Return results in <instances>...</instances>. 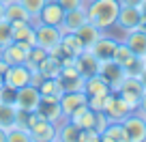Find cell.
I'll use <instances>...</instances> for the list:
<instances>
[{"instance_id": "cell-14", "label": "cell", "mask_w": 146, "mask_h": 142, "mask_svg": "<svg viewBox=\"0 0 146 142\" xmlns=\"http://www.w3.org/2000/svg\"><path fill=\"white\" fill-rule=\"evenodd\" d=\"M73 65L78 67V71L84 75V78H88V75H92V73L99 71V58H97L90 50H84L80 56H75Z\"/></svg>"}, {"instance_id": "cell-19", "label": "cell", "mask_w": 146, "mask_h": 142, "mask_svg": "<svg viewBox=\"0 0 146 142\" xmlns=\"http://www.w3.org/2000/svg\"><path fill=\"white\" fill-rule=\"evenodd\" d=\"M13 26V41H22L28 45H36V32L32 22H15Z\"/></svg>"}, {"instance_id": "cell-2", "label": "cell", "mask_w": 146, "mask_h": 142, "mask_svg": "<svg viewBox=\"0 0 146 142\" xmlns=\"http://www.w3.org/2000/svg\"><path fill=\"white\" fill-rule=\"evenodd\" d=\"M26 127L30 129L32 140H39V142L56 140V127H58V125L52 123V121H47V119H43L39 112H28Z\"/></svg>"}, {"instance_id": "cell-45", "label": "cell", "mask_w": 146, "mask_h": 142, "mask_svg": "<svg viewBox=\"0 0 146 142\" xmlns=\"http://www.w3.org/2000/svg\"><path fill=\"white\" fill-rule=\"evenodd\" d=\"M2 2H9V0H2Z\"/></svg>"}, {"instance_id": "cell-12", "label": "cell", "mask_w": 146, "mask_h": 142, "mask_svg": "<svg viewBox=\"0 0 146 142\" xmlns=\"http://www.w3.org/2000/svg\"><path fill=\"white\" fill-rule=\"evenodd\" d=\"M86 22H88V13H86V5H84V7H78V9L64 11L60 30H62V32H75L80 26H84Z\"/></svg>"}, {"instance_id": "cell-24", "label": "cell", "mask_w": 146, "mask_h": 142, "mask_svg": "<svg viewBox=\"0 0 146 142\" xmlns=\"http://www.w3.org/2000/svg\"><path fill=\"white\" fill-rule=\"evenodd\" d=\"M101 140H105V142H129L120 121H110L108 127L101 131Z\"/></svg>"}, {"instance_id": "cell-20", "label": "cell", "mask_w": 146, "mask_h": 142, "mask_svg": "<svg viewBox=\"0 0 146 142\" xmlns=\"http://www.w3.org/2000/svg\"><path fill=\"white\" fill-rule=\"evenodd\" d=\"M116 45H118V41H116V39L105 37V35H103V37H101L99 41L90 47V52H92L99 60H112V58H114V52H116Z\"/></svg>"}, {"instance_id": "cell-44", "label": "cell", "mask_w": 146, "mask_h": 142, "mask_svg": "<svg viewBox=\"0 0 146 142\" xmlns=\"http://www.w3.org/2000/svg\"><path fill=\"white\" fill-rule=\"evenodd\" d=\"M144 65H146V56H144Z\"/></svg>"}, {"instance_id": "cell-23", "label": "cell", "mask_w": 146, "mask_h": 142, "mask_svg": "<svg viewBox=\"0 0 146 142\" xmlns=\"http://www.w3.org/2000/svg\"><path fill=\"white\" fill-rule=\"evenodd\" d=\"M5 19L11 24L15 22H32V17L28 15V11L22 7V2L19 0H9L5 7Z\"/></svg>"}, {"instance_id": "cell-26", "label": "cell", "mask_w": 146, "mask_h": 142, "mask_svg": "<svg viewBox=\"0 0 146 142\" xmlns=\"http://www.w3.org/2000/svg\"><path fill=\"white\" fill-rule=\"evenodd\" d=\"M129 112H133V110H131V108H129V105L114 93V99H112V103H110V105H108V110H105L108 119H110V121H123L125 116L129 114Z\"/></svg>"}, {"instance_id": "cell-37", "label": "cell", "mask_w": 146, "mask_h": 142, "mask_svg": "<svg viewBox=\"0 0 146 142\" xmlns=\"http://www.w3.org/2000/svg\"><path fill=\"white\" fill-rule=\"evenodd\" d=\"M137 112L146 116V91L142 93V97H140V105H137Z\"/></svg>"}, {"instance_id": "cell-8", "label": "cell", "mask_w": 146, "mask_h": 142, "mask_svg": "<svg viewBox=\"0 0 146 142\" xmlns=\"http://www.w3.org/2000/svg\"><path fill=\"white\" fill-rule=\"evenodd\" d=\"M99 75H103L105 80H108V84H110V88H112V93H116L118 91V86H120V82L125 80V69L120 67L118 63H116L114 58L112 60H99V71H97Z\"/></svg>"}, {"instance_id": "cell-32", "label": "cell", "mask_w": 146, "mask_h": 142, "mask_svg": "<svg viewBox=\"0 0 146 142\" xmlns=\"http://www.w3.org/2000/svg\"><path fill=\"white\" fill-rule=\"evenodd\" d=\"M133 58H135V54H133V52L129 50V47L125 45L123 41H118V45H116V52H114V60H116V63H118L120 67L125 69V67H127V65L131 63Z\"/></svg>"}, {"instance_id": "cell-7", "label": "cell", "mask_w": 146, "mask_h": 142, "mask_svg": "<svg viewBox=\"0 0 146 142\" xmlns=\"http://www.w3.org/2000/svg\"><path fill=\"white\" fill-rule=\"evenodd\" d=\"M30 50H32V45H28V43L13 41L5 50H0V58L5 60L7 65H26L28 56H30Z\"/></svg>"}, {"instance_id": "cell-42", "label": "cell", "mask_w": 146, "mask_h": 142, "mask_svg": "<svg viewBox=\"0 0 146 142\" xmlns=\"http://www.w3.org/2000/svg\"><path fill=\"white\" fill-rule=\"evenodd\" d=\"M140 11H142V17L146 19V0H142V2H140Z\"/></svg>"}, {"instance_id": "cell-1", "label": "cell", "mask_w": 146, "mask_h": 142, "mask_svg": "<svg viewBox=\"0 0 146 142\" xmlns=\"http://www.w3.org/2000/svg\"><path fill=\"white\" fill-rule=\"evenodd\" d=\"M118 9H120L118 0H90V2H86L88 22L99 26L101 30H108L110 26L116 24Z\"/></svg>"}, {"instance_id": "cell-21", "label": "cell", "mask_w": 146, "mask_h": 142, "mask_svg": "<svg viewBox=\"0 0 146 142\" xmlns=\"http://www.w3.org/2000/svg\"><path fill=\"white\" fill-rule=\"evenodd\" d=\"M69 121L71 123H75L80 129H88V127H95V121H97V112L90 110L88 108V103L80 105L78 110L73 112L71 116H69Z\"/></svg>"}, {"instance_id": "cell-47", "label": "cell", "mask_w": 146, "mask_h": 142, "mask_svg": "<svg viewBox=\"0 0 146 142\" xmlns=\"http://www.w3.org/2000/svg\"><path fill=\"white\" fill-rule=\"evenodd\" d=\"M86 2H90V0H86Z\"/></svg>"}, {"instance_id": "cell-38", "label": "cell", "mask_w": 146, "mask_h": 142, "mask_svg": "<svg viewBox=\"0 0 146 142\" xmlns=\"http://www.w3.org/2000/svg\"><path fill=\"white\" fill-rule=\"evenodd\" d=\"M11 65H7L5 60L0 58V84H5V73H7V69H9Z\"/></svg>"}, {"instance_id": "cell-6", "label": "cell", "mask_w": 146, "mask_h": 142, "mask_svg": "<svg viewBox=\"0 0 146 142\" xmlns=\"http://www.w3.org/2000/svg\"><path fill=\"white\" fill-rule=\"evenodd\" d=\"M120 123H123V127H125V133H127V140L129 142H144L146 140L144 114H140L137 110H133V112H129Z\"/></svg>"}, {"instance_id": "cell-27", "label": "cell", "mask_w": 146, "mask_h": 142, "mask_svg": "<svg viewBox=\"0 0 146 142\" xmlns=\"http://www.w3.org/2000/svg\"><path fill=\"white\" fill-rule=\"evenodd\" d=\"M39 114L43 116V119L52 121V123H58L60 119H62V112H60V103L58 101H50V99H41V103H39Z\"/></svg>"}, {"instance_id": "cell-4", "label": "cell", "mask_w": 146, "mask_h": 142, "mask_svg": "<svg viewBox=\"0 0 146 142\" xmlns=\"http://www.w3.org/2000/svg\"><path fill=\"white\" fill-rule=\"evenodd\" d=\"M142 93H144V86H142L140 78H137V75H125V80L120 82L116 95H118L120 99H123L125 103L131 108V110H137Z\"/></svg>"}, {"instance_id": "cell-36", "label": "cell", "mask_w": 146, "mask_h": 142, "mask_svg": "<svg viewBox=\"0 0 146 142\" xmlns=\"http://www.w3.org/2000/svg\"><path fill=\"white\" fill-rule=\"evenodd\" d=\"M108 123H110L108 114H105V112H97V121H95V129H97V131L101 133L105 127H108Z\"/></svg>"}, {"instance_id": "cell-41", "label": "cell", "mask_w": 146, "mask_h": 142, "mask_svg": "<svg viewBox=\"0 0 146 142\" xmlns=\"http://www.w3.org/2000/svg\"><path fill=\"white\" fill-rule=\"evenodd\" d=\"M0 142H7V129L0 125Z\"/></svg>"}, {"instance_id": "cell-18", "label": "cell", "mask_w": 146, "mask_h": 142, "mask_svg": "<svg viewBox=\"0 0 146 142\" xmlns=\"http://www.w3.org/2000/svg\"><path fill=\"white\" fill-rule=\"evenodd\" d=\"M39 93H41V99L58 101L64 93V86L58 78H43V82L39 84Z\"/></svg>"}, {"instance_id": "cell-43", "label": "cell", "mask_w": 146, "mask_h": 142, "mask_svg": "<svg viewBox=\"0 0 146 142\" xmlns=\"http://www.w3.org/2000/svg\"><path fill=\"white\" fill-rule=\"evenodd\" d=\"M5 7H7V2L0 0V19H5Z\"/></svg>"}, {"instance_id": "cell-17", "label": "cell", "mask_w": 146, "mask_h": 142, "mask_svg": "<svg viewBox=\"0 0 146 142\" xmlns=\"http://www.w3.org/2000/svg\"><path fill=\"white\" fill-rule=\"evenodd\" d=\"M75 35H78L80 41L84 43V50H90V47L103 37V30H101L99 26H95L92 22H86L84 26H80L78 30H75Z\"/></svg>"}, {"instance_id": "cell-29", "label": "cell", "mask_w": 146, "mask_h": 142, "mask_svg": "<svg viewBox=\"0 0 146 142\" xmlns=\"http://www.w3.org/2000/svg\"><path fill=\"white\" fill-rule=\"evenodd\" d=\"M56 140H60V142H78L80 140V127L67 119V123H62L60 127H56Z\"/></svg>"}, {"instance_id": "cell-11", "label": "cell", "mask_w": 146, "mask_h": 142, "mask_svg": "<svg viewBox=\"0 0 146 142\" xmlns=\"http://www.w3.org/2000/svg\"><path fill=\"white\" fill-rule=\"evenodd\" d=\"M86 101H88V97H86V93H84V91H64L62 97L58 99L60 112H62V119L67 121L69 116L78 110L80 105H84Z\"/></svg>"}, {"instance_id": "cell-33", "label": "cell", "mask_w": 146, "mask_h": 142, "mask_svg": "<svg viewBox=\"0 0 146 142\" xmlns=\"http://www.w3.org/2000/svg\"><path fill=\"white\" fill-rule=\"evenodd\" d=\"M9 43H13V26L7 19H0V50H5Z\"/></svg>"}, {"instance_id": "cell-30", "label": "cell", "mask_w": 146, "mask_h": 142, "mask_svg": "<svg viewBox=\"0 0 146 142\" xmlns=\"http://www.w3.org/2000/svg\"><path fill=\"white\" fill-rule=\"evenodd\" d=\"M30 140H32V133L26 125L15 123L7 129V142H30Z\"/></svg>"}, {"instance_id": "cell-46", "label": "cell", "mask_w": 146, "mask_h": 142, "mask_svg": "<svg viewBox=\"0 0 146 142\" xmlns=\"http://www.w3.org/2000/svg\"><path fill=\"white\" fill-rule=\"evenodd\" d=\"M144 123H146V116H144Z\"/></svg>"}, {"instance_id": "cell-22", "label": "cell", "mask_w": 146, "mask_h": 142, "mask_svg": "<svg viewBox=\"0 0 146 142\" xmlns=\"http://www.w3.org/2000/svg\"><path fill=\"white\" fill-rule=\"evenodd\" d=\"M60 50H62L64 56H80L84 52V43L80 41V37L75 32H62V41H60Z\"/></svg>"}, {"instance_id": "cell-9", "label": "cell", "mask_w": 146, "mask_h": 142, "mask_svg": "<svg viewBox=\"0 0 146 142\" xmlns=\"http://www.w3.org/2000/svg\"><path fill=\"white\" fill-rule=\"evenodd\" d=\"M142 11L140 7H131V5H120L118 9V17H116V24L114 26H118L120 30H133V28H140L142 24Z\"/></svg>"}, {"instance_id": "cell-35", "label": "cell", "mask_w": 146, "mask_h": 142, "mask_svg": "<svg viewBox=\"0 0 146 142\" xmlns=\"http://www.w3.org/2000/svg\"><path fill=\"white\" fill-rule=\"evenodd\" d=\"M64 11H71V9H78V7H84L86 0H56Z\"/></svg>"}, {"instance_id": "cell-28", "label": "cell", "mask_w": 146, "mask_h": 142, "mask_svg": "<svg viewBox=\"0 0 146 142\" xmlns=\"http://www.w3.org/2000/svg\"><path fill=\"white\" fill-rule=\"evenodd\" d=\"M17 105L13 101H0V125L9 129L11 125L17 123Z\"/></svg>"}, {"instance_id": "cell-16", "label": "cell", "mask_w": 146, "mask_h": 142, "mask_svg": "<svg viewBox=\"0 0 146 142\" xmlns=\"http://www.w3.org/2000/svg\"><path fill=\"white\" fill-rule=\"evenodd\" d=\"M62 17H64V9L56 0H50V2L43 7V11L39 13V22L50 24V26H60V24H62Z\"/></svg>"}, {"instance_id": "cell-15", "label": "cell", "mask_w": 146, "mask_h": 142, "mask_svg": "<svg viewBox=\"0 0 146 142\" xmlns=\"http://www.w3.org/2000/svg\"><path fill=\"white\" fill-rule=\"evenodd\" d=\"M84 93L86 97H99V95H110L112 88H110L108 80L99 73H92L86 78V84H84Z\"/></svg>"}, {"instance_id": "cell-25", "label": "cell", "mask_w": 146, "mask_h": 142, "mask_svg": "<svg viewBox=\"0 0 146 142\" xmlns=\"http://www.w3.org/2000/svg\"><path fill=\"white\" fill-rule=\"evenodd\" d=\"M36 69L43 73V78H60V69H62V63H60V58H56V56L47 54L45 58L41 60V63L36 65Z\"/></svg>"}, {"instance_id": "cell-31", "label": "cell", "mask_w": 146, "mask_h": 142, "mask_svg": "<svg viewBox=\"0 0 146 142\" xmlns=\"http://www.w3.org/2000/svg\"><path fill=\"white\" fill-rule=\"evenodd\" d=\"M19 2H22V7L28 11V15L32 17V24L36 26V24H39V13L43 11V7H45L50 0H19Z\"/></svg>"}, {"instance_id": "cell-39", "label": "cell", "mask_w": 146, "mask_h": 142, "mask_svg": "<svg viewBox=\"0 0 146 142\" xmlns=\"http://www.w3.org/2000/svg\"><path fill=\"white\" fill-rule=\"evenodd\" d=\"M120 5H131V7H140L142 0H118Z\"/></svg>"}, {"instance_id": "cell-34", "label": "cell", "mask_w": 146, "mask_h": 142, "mask_svg": "<svg viewBox=\"0 0 146 142\" xmlns=\"http://www.w3.org/2000/svg\"><path fill=\"white\" fill-rule=\"evenodd\" d=\"M80 140H82V142H95V140H101V133L97 131L95 127L80 129Z\"/></svg>"}, {"instance_id": "cell-3", "label": "cell", "mask_w": 146, "mask_h": 142, "mask_svg": "<svg viewBox=\"0 0 146 142\" xmlns=\"http://www.w3.org/2000/svg\"><path fill=\"white\" fill-rule=\"evenodd\" d=\"M35 32H36V45L43 47L47 54L60 47V41H62V30H60V26H50V24L39 22L35 26Z\"/></svg>"}, {"instance_id": "cell-10", "label": "cell", "mask_w": 146, "mask_h": 142, "mask_svg": "<svg viewBox=\"0 0 146 142\" xmlns=\"http://www.w3.org/2000/svg\"><path fill=\"white\" fill-rule=\"evenodd\" d=\"M30 78H32V69L28 65H11L5 73V84L17 91V88L30 84Z\"/></svg>"}, {"instance_id": "cell-40", "label": "cell", "mask_w": 146, "mask_h": 142, "mask_svg": "<svg viewBox=\"0 0 146 142\" xmlns=\"http://www.w3.org/2000/svg\"><path fill=\"white\" fill-rule=\"evenodd\" d=\"M137 78H140L142 86H144V91H146V67H144V69H142V71H140V75H137Z\"/></svg>"}, {"instance_id": "cell-13", "label": "cell", "mask_w": 146, "mask_h": 142, "mask_svg": "<svg viewBox=\"0 0 146 142\" xmlns=\"http://www.w3.org/2000/svg\"><path fill=\"white\" fill-rule=\"evenodd\" d=\"M123 43L133 52L135 56H146V30L144 28H133L127 30V35L123 37Z\"/></svg>"}, {"instance_id": "cell-5", "label": "cell", "mask_w": 146, "mask_h": 142, "mask_svg": "<svg viewBox=\"0 0 146 142\" xmlns=\"http://www.w3.org/2000/svg\"><path fill=\"white\" fill-rule=\"evenodd\" d=\"M13 103L17 105V110H22V112H36V110H39V103H41V93H39V86L26 84V86L17 88V91H15Z\"/></svg>"}]
</instances>
